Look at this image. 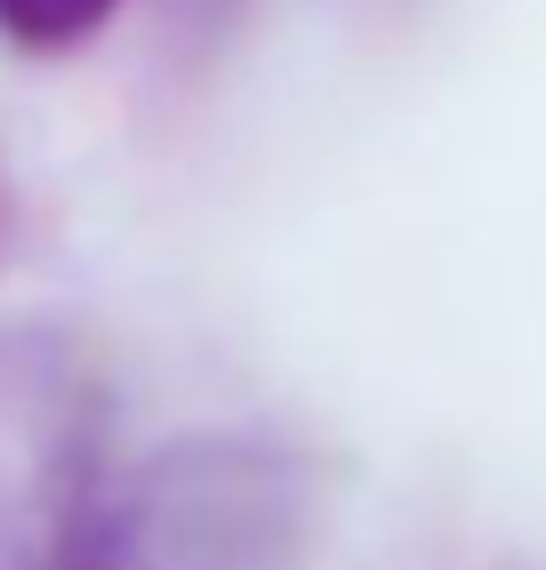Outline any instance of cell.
Returning a JSON list of instances; mask_svg holds the SVG:
<instances>
[{"label":"cell","instance_id":"6da1fadb","mask_svg":"<svg viewBox=\"0 0 546 570\" xmlns=\"http://www.w3.org/2000/svg\"><path fill=\"white\" fill-rule=\"evenodd\" d=\"M113 9H121V0H0V32L32 57H65V49L97 41L113 24Z\"/></svg>","mask_w":546,"mask_h":570}]
</instances>
